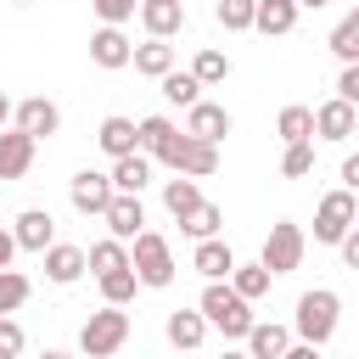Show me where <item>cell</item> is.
I'll return each instance as SVG.
<instances>
[{
  "mask_svg": "<svg viewBox=\"0 0 359 359\" xmlns=\"http://www.w3.org/2000/svg\"><path fill=\"white\" fill-rule=\"evenodd\" d=\"M337 314H342V297H337L331 286H314V292H303V297H297V314H292V331H297V342H314V348H325V342L337 337Z\"/></svg>",
  "mask_w": 359,
  "mask_h": 359,
  "instance_id": "7a4b0ae2",
  "label": "cell"
},
{
  "mask_svg": "<svg viewBox=\"0 0 359 359\" xmlns=\"http://www.w3.org/2000/svg\"><path fill=\"white\" fill-rule=\"evenodd\" d=\"M28 275H17V269H0V314H11V309H22L28 303Z\"/></svg>",
  "mask_w": 359,
  "mask_h": 359,
  "instance_id": "8d00e7d4",
  "label": "cell"
},
{
  "mask_svg": "<svg viewBox=\"0 0 359 359\" xmlns=\"http://www.w3.org/2000/svg\"><path fill=\"white\" fill-rule=\"evenodd\" d=\"M140 22L151 39H174L185 28V0H140Z\"/></svg>",
  "mask_w": 359,
  "mask_h": 359,
  "instance_id": "d6986e66",
  "label": "cell"
},
{
  "mask_svg": "<svg viewBox=\"0 0 359 359\" xmlns=\"http://www.w3.org/2000/svg\"><path fill=\"white\" fill-rule=\"evenodd\" d=\"M202 202H208V196L196 191V180H191V174H174V180L163 185V208H168L174 219H185V213H191V208H202Z\"/></svg>",
  "mask_w": 359,
  "mask_h": 359,
  "instance_id": "484cf974",
  "label": "cell"
},
{
  "mask_svg": "<svg viewBox=\"0 0 359 359\" xmlns=\"http://www.w3.org/2000/svg\"><path fill=\"white\" fill-rule=\"evenodd\" d=\"M17 129L34 135V140H50L62 129V107L45 101V95H28V101H17Z\"/></svg>",
  "mask_w": 359,
  "mask_h": 359,
  "instance_id": "4fadbf2b",
  "label": "cell"
},
{
  "mask_svg": "<svg viewBox=\"0 0 359 359\" xmlns=\"http://www.w3.org/2000/svg\"><path fill=\"white\" fill-rule=\"evenodd\" d=\"M28 348V337H22V325L11 320V314H0V359H17Z\"/></svg>",
  "mask_w": 359,
  "mask_h": 359,
  "instance_id": "f35d334b",
  "label": "cell"
},
{
  "mask_svg": "<svg viewBox=\"0 0 359 359\" xmlns=\"http://www.w3.org/2000/svg\"><path fill=\"white\" fill-rule=\"evenodd\" d=\"M6 118H17V107L6 101V90H0V129H6Z\"/></svg>",
  "mask_w": 359,
  "mask_h": 359,
  "instance_id": "f6af8a7d",
  "label": "cell"
},
{
  "mask_svg": "<svg viewBox=\"0 0 359 359\" xmlns=\"http://www.w3.org/2000/svg\"><path fill=\"white\" fill-rule=\"evenodd\" d=\"M342 185L359 196V151H353V157H342Z\"/></svg>",
  "mask_w": 359,
  "mask_h": 359,
  "instance_id": "b9f144b4",
  "label": "cell"
},
{
  "mask_svg": "<svg viewBox=\"0 0 359 359\" xmlns=\"http://www.w3.org/2000/svg\"><path fill=\"white\" fill-rule=\"evenodd\" d=\"M353 224H359V196H353L348 185H342V191H325V196H320V208H314V241L337 247Z\"/></svg>",
  "mask_w": 359,
  "mask_h": 359,
  "instance_id": "5b68a950",
  "label": "cell"
},
{
  "mask_svg": "<svg viewBox=\"0 0 359 359\" xmlns=\"http://www.w3.org/2000/svg\"><path fill=\"white\" fill-rule=\"evenodd\" d=\"M67 196H73V208L79 213H107L112 208V196H118V185H112V174H101V168H79L73 174V185H67Z\"/></svg>",
  "mask_w": 359,
  "mask_h": 359,
  "instance_id": "ba28073f",
  "label": "cell"
},
{
  "mask_svg": "<svg viewBox=\"0 0 359 359\" xmlns=\"http://www.w3.org/2000/svg\"><path fill=\"white\" fill-rule=\"evenodd\" d=\"M39 359H67V353H56V348H45V353H39Z\"/></svg>",
  "mask_w": 359,
  "mask_h": 359,
  "instance_id": "7dc6e473",
  "label": "cell"
},
{
  "mask_svg": "<svg viewBox=\"0 0 359 359\" xmlns=\"http://www.w3.org/2000/svg\"><path fill=\"white\" fill-rule=\"evenodd\" d=\"M180 230H185L191 241H208V236L224 230V208H219V202H202V208H191V213L180 219Z\"/></svg>",
  "mask_w": 359,
  "mask_h": 359,
  "instance_id": "4316f807",
  "label": "cell"
},
{
  "mask_svg": "<svg viewBox=\"0 0 359 359\" xmlns=\"http://www.w3.org/2000/svg\"><path fill=\"white\" fill-rule=\"evenodd\" d=\"M286 359H320V348H314V342H292V348H286Z\"/></svg>",
  "mask_w": 359,
  "mask_h": 359,
  "instance_id": "ee69618b",
  "label": "cell"
},
{
  "mask_svg": "<svg viewBox=\"0 0 359 359\" xmlns=\"http://www.w3.org/2000/svg\"><path fill=\"white\" fill-rule=\"evenodd\" d=\"M157 84H163V95H168L174 107H196V101H202V79H196V73H180V67H174V73L157 79Z\"/></svg>",
  "mask_w": 359,
  "mask_h": 359,
  "instance_id": "1f68e13d",
  "label": "cell"
},
{
  "mask_svg": "<svg viewBox=\"0 0 359 359\" xmlns=\"http://www.w3.org/2000/svg\"><path fill=\"white\" fill-rule=\"evenodd\" d=\"M39 258H45V280H56V286H73V280L90 269V252L73 247V241H50Z\"/></svg>",
  "mask_w": 359,
  "mask_h": 359,
  "instance_id": "7c38bea8",
  "label": "cell"
},
{
  "mask_svg": "<svg viewBox=\"0 0 359 359\" xmlns=\"http://www.w3.org/2000/svg\"><path fill=\"white\" fill-rule=\"evenodd\" d=\"M286 348H292V331L275 325V320H258V325L247 331V353H252V359H286Z\"/></svg>",
  "mask_w": 359,
  "mask_h": 359,
  "instance_id": "44dd1931",
  "label": "cell"
},
{
  "mask_svg": "<svg viewBox=\"0 0 359 359\" xmlns=\"http://www.w3.org/2000/svg\"><path fill=\"white\" fill-rule=\"evenodd\" d=\"M101 219H107V230H112L118 241H135V236L146 230V208H140V196H129V191H118Z\"/></svg>",
  "mask_w": 359,
  "mask_h": 359,
  "instance_id": "e0dca14e",
  "label": "cell"
},
{
  "mask_svg": "<svg viewBox=\"0 0 359 359\" xmlns=\"http://www.w3.org/2000/svg\"><path fill=\"white\" fill-rule=\"evenodd\" d=\"M191 73L202 79V90H208V84H224V79H230V56L208 45V50H196V62H191Z\"/></svg>",
  "mask_w": 359,
  "mask_h": 359,
  "instance_id": "d6a6232c",
  "label": "cell"
},
{
  "mask_svg": "<svg viewBox=\"0 0 359 359\" xmlns=\"http://www.w3.org/2000/svg\"><path fill=\"white\" fill-rule=\"evenodd\" d=\"M135 292H140V275H135V264H129V269H112V275H101V297H107V303H118V309H123Z\"/></svg>",
  "mask_w": 359,
  "mask_h": 359,
  "instance_id": "e575fe53",
  "label": "cell"
},
{
  "mask_svg": "<svg viewBox=\"0 0 359 359\" xmlns=\"http://www.w3.org/2000/svg\"><path fill=\"white\" fill-rule=\"evenodd\" d=\"M17 6H34V0H17Z\"/></svg>",
  "mask_w": 359,
  "mask_h": 359,
  "instance_id": "681fc988",
  "label": "cell"
},
{
  "mask_svg": "<svg viewBox=\"0 0 359 359\" xmlns=\"http://www.w3.org/2000/svg\"><path fill=\"white\" fill-rule=\"evenodd\" d=\"M95 140H101V151H107V157H129V151H140V123L112 112V118H101Z\"/></svg>",
  "mask_w": 359,
  "mask_h": 359,
  "instance_id": "ffe728a7",
  "label": "cell"
},
{
  "mask_svg": "<svg viewBox=\"0 0 359 359\" xmlns=\"http://www.w3.org/2000/svg\"><path fill=\"white\" fill-rule=\"evenodd\" d=\"M325 45H331V56H337V62H359V6L331 28V39H325Z\"/></svg>",
  "mask_w": 359,
  "mask_h": 359,
  "instance_id": "4dcf8cb0",
  "label": "cell"
},
{
  "mask_svg": "<svg viewBox=\"0 0 359 359\" xmlns=\"http://www.w3.org/2000/svg\"><path fill=\"white\" fill-rule=\"evenodd\" d=\"M129 342V314L118 309V303H107V309H95L84 325H79V348L90 353V359H112L118 348Z\"/></svg>",
  "mask_w": 359,
  "mask_h": 359,
  "instance_id": "3957f363",
  "label": "cell"
},
{
  "mask_svg": "<svg viewBox=\"0 0 359 359\" xmlns=\"http://www.w3.org/2000/svg\"><path fill=\"white\" fill-rule=\"evenodd\" d=\"M163 337H168L180 353L202 348V337H208V314H202V309H174V314L163 320Z\"/></svg>",
  "mask_w": 359,
  "mask_h": 359,
  "instance_id": "ac0fdd59",
  "label": "cell"
},
{
  "mask_svg": "<svg viewBox=\"0 0 359 359\" xmlns=\"http://www.w3.org/2000/svg\"><path fill=\"white\" fill-rule=\"evenodd\" d=\"M129 67L146 73V79H168L174 73V45L168 39H146V45H135V62Z\"/></svg>",
  "mask_w": 359,
  "mask_h": 359,
  "instance_id": "7402d4cb",
  "label": "cell"
},
{
  "mask_svg": "<svg viewBox=\"0 0 359 359\" xmlns=\"http://www.w3.org/2000/svg\"><path fill=\"white\" fill-rule=\"evenodd\" d=\"M219 28H230V34H241V28H252L258 22V0H219Z\"/></svg>",
  "mask_w": 359,
  "mask_h": 359,
  "instance_id": "d590c367",
  "label": "cell"
},
{
  "mask_svg": "<svg viewBox=\"0 0 359 359\" xmlns=\"http://www.w3.org/2000/svg\"><path fill=\"white\" fill-rule=\"evenodd\" d=\"M236 252H230V241L224 236H208V241H196V252H191V269L202 275V280H230L236 275Z\"/></svg>",
  "mask_w": 359,
  "mask_h": 359,
  "instance_id": "8fae6325",
  "label": "cell"
},
{
  "mask_svg": "<svg viewBox=\"0 0 359 359\" xmlns=\"http://www.w3.org/2000/svg\"><path fill=\"white\" fill-rule=\"evenodd\" d=\"M157 163H168L174 174L208 180V174H219V146H213V140H196V135H185V129H180V140H174V146H168Z\"/></svg>",
  "mask_w": 359,
  "mask_h": 359,
  "instance_id": "8992f818",
  "label": "cell"
},
{
  "mask_svg": "<svg viewBox=\"0 0 359 359\" xmlns=\"http://www.w3.org/2000/svg\"><path fill=\"white\" fill-rule=\"evenodd\" d=\"M129 264L140 275V286H174V247L157 236V230H140L129 241Z\"/></svg>",
  "mask_w": 359,
  "mask_h": 359,
  "instance_id": "277c9868",
  "label": "cell"
},
{
  "mask_svg": "<svg viewBox=\"0 0 359 359\" xmlns=\"http://www.w3.org/2000/svg\"><path fill=\"white\" fill-rule=\"evenodd\" d=\"M337 95L359 107V62H342V79H337Z\"/></svg>",
  "mask_w": 359,
  "mask_h": 359,
  "instance_id": "ab89813d",
  "label": "cell"
},
{
  "mask_svg": "<svg viewBox=\"0 0 359 359\" xmlns=\"http://www.w3.org/2000/svg\"><path fill=\"white\" fill-rule=\"evenodd\" d=\"M219 359H252V353H236V348H230V353H219Z\"/></svg>",
  "mask_w": 359,
  "mask_h": 359,
  "instance_id": "bcb514c9",
  "label": "cell"
},
{
  "mask_svg": "<svg viewBox=\"0 0 359 359\" xmlns=\"http://www.w3.org/2000/svg\"><path fill=\"white\" fill-rule=\"evenodd\" d=\"M280 174H286V180H309V174H314V140H292V146L280 151Z\"/></svg>",
  "mask_w": 359,
  "mask_h": 359,
  "instance_id": "836d02e7",
  "label": "cell"
},
{
  "mask_svg": "<svg viewBox=\"0 0 359 359\" xmlns=\"http://www.w3.org/2000/svg\"><path fill=\"white\" fill-rule=\"evenodd\" d=\"M297 6H314V11H320V6H331V0H297Z\"/></svg>",
  "mask_w": 359,
  "mask_h": 359,
  "instance_id": "c3c4849f",
  "label": "cell"
},
{
  "mask_svg": "<svg viewBox=\"0 0 359 359\" xmlns=\"http://www.w3.org/2000/svg\"><path fill=\"white\" fill-rule=\"evenodd\" d=\"M90 269H95V280L112 275V269H129V241H118V236L95 241V247H90Z\"/></svg>",
  "mask_w": 359,
  "mask_h": 359,
  "instance_id": "f1b7e54d",
  "label": "cell"
},
{
  "mask_svg": "<svg viewBox=\"0 0 359 359\" xmlns=\"http://www.w3.org/2000/svg\"><path fill=\"white\" fill-rule=\"evenodd\" d=\"M297 11H303L297 0H258V22L252 28L258 34H292L297 28Z\"/></svg>",
  "mask_w": 359,
  "mask_h": 359,
  "instance_id": "cb8c5ba5",
  "label": "cell"
},
{
  "mask_svg": "<svg viewBox=\"0 0 359 359\" xmlns=\"http://www.w3.org/2000/svg\"><path fill=\"white\" fill-rule=\"evenodd\" d=\"M353 129H359V107H353V101L331 95V101L314 107V135H320V140H348Z\"/></svg>",
  "mask_w": 359,
  "mask_h": 359,
  "instance_id": "30bf717a",
  "label": "cell"
},
{
  "mask_svg": "<svg viewBox=\"0 0 359 359\" xmlns=\"http://www.w3.org/2000/svg\"><path fill=\"white\" fill-rule=\"evenodd\" d=\"M180 140V129H174V118H163V112H151V118H140V151L157 163L168 146Z\"/></svg>",
  "mask_w": 359,
  "mask_h": 359,
  "instance_id": "d4e9b609",
  "label": "cell"
},
{
  "mask_svg": "<svg viewBox=\"0 0 359 359\" xmlns=\"http://www.w3.org/2000/svg\"><path fill=\"white\" fill-rule=\"evenodd\" d=\"M34 151H39L34 135H22V129H0V180H22V174L34 168Z\"/></svg>",
  "mask_w": 359,
  "mask_h": 359,
  "instance_id": "5bb4252c",
  "label": "cell"
},
{
  "mask_svg": "<svg viewBox=\"0 0 359 359\" xmlns=\"http://www.w3.org/2000/svg\"><path fill=\"white\" fill-rule=\"evenodd\" d=\"M275 135H280L286 146H292V140H314V107H280Z\"/></svg>",
  "mask_w": 359,
  "mask_h": 359,
  "instance_id": "83f0119b",
  "label": "cell"
},
{
  "mask_svg": "<svg viewBox=\"0 0 359 359\" xmlns=\"http://www.w3.org/2000/svg\"><path fill=\"white\" fill-rule=\"evenodd\" d=\"M303 247H309V236L292 224V219H280V224H269V236H264V264H269V275H292L297 264H303Z\"/></svg>",
  "mask_w": 359,
  "mask_h": 359,
  "instance_id": "52a82bcc",
  "label": "cell"
},
{
  "mask_svg": "<svg viewBox=\"0 0 359 359\" xmlns=\"http://www.w3.org/2000/svg\"><path fill=\"white\" fill-rule=\"evenodd\" d=\"M90 62H95V67H107V73L129 67V62H135V45H129V34H123V28H112V22H101V28L90 34Z\"/></svg>",
  "mask_w": 359,
  "mask_h": 359,
  "instance_id": "9c48e42d",
  "label": "cell"
},
{
  "mask_svg": "<svg viewBox=\"0 0 359 359\" xmlns=\"http://www.w3.org/2000/svg\"><path fill=\"white\" fill-rule=\"evenodd\" d=\"M269 280H275V275H269V264H264V258H258V264H236V275H230V286H236L247 303H258V297L269 292Z\"/></svg>",
  "mask_w": 359,
  "mask_h": 359,
  "instance_id": "f546056e",
  "label": "cell"
},
{
  "mask_svg": "<svg viewBox=\"0 0 359 359\" xmlns=\"http://www.w3.org/2000/svg\"><path fill=\"white\" fill-rule=\"evenodd\" d=\"M196 309L208 314V325H213V331H224V337H241V342H247V331L258 325V320H252V303H247V297H241L230 280H208Z\"/></svg>",
  "mask_w": 359,
  "mask_h": 359,
  "instance_id": "6da1fadb",
  "label": "cell"
},
{
  "mask_svg": "<svg viewBox=\"0 0 359 359\" xmlns=\"http://www.w3.org/2000/svg\"><path fill=\"white\" fill-rule=\"evenodd\" d=\"M337 247H342V264H348V269H359V224H353V230H348Z\"/></svg>",
  "mask_w": 359,
  "mask_h": 359,
  "instance_id": "60d3db41",
  "label": "cell"
},
{
  "mask_svg": "<svg viewBox=\"0 0 359 359\" xmlns=\"http://www.w3.org/2000/svg\"><path fill=\"white\" fill-rule=\"evenodd\" d=\"M11 236H17V247H22V252H45V247L56 241V219H50L45 208H22V213H17V224H11Z\"/></svg>",
  "mask_w": 359,
  "mask_h": 359,
  "instance_id": "9a60e30c",
  "label": "cell"
},
{
  "mask_svg": "<svg viewBox=\"0 0 359 359\" xmlns=\"http://www.w3.org/2000/svg\"><path fill=\"white\" fill-rule=\"evenodd\" d=\"M146 180H151V157H146V151H129V157H112V185H118V191H129V196H140V191H146Z\"/></svg>",
  "mask_w": 359,
  "mask_h": 359,
  "instance_id": "603a6c76",
  "label": "cell"
},
{
  "mask_svg": "<svg viewBox=\"0 0 359 359\" xmlns=\"http://www.w3.org/2000/svg\"><path fill=\"white\" fill-rule=\"evenodd\" d=\"M11 258H17V236L0 230V269H11Z\"/></svg>",
  "mask_w": 359,
  "mask_h": 359,
  "instance_id": "7bdbcfd3",
  "label": "cell"
},
{
  "mask_svg": "<svg viewBox=\"0 0 359 359\" xmlns=\"http://www.w3.org/2000/svg\"><path fill=\"white\" fill-rule=\"evenodd\" d=\"M185 135H196V140H224L230 135V112L219 107V101H196V107H185Z\"/></svg>",
  "mask_w": 359,
  "mask_h": 359,
  "instance_id": "2e32d148",
  "label": "cell"
},
{
  "mask_svg": "<svg viewBox=\"0 0 359 359\" xmlns=\"http://www.w3.org/2000/svg\"><path fill=\"white\" fill-rule=\"evenodd\" d=\"M90 6H95V17H101V22H112V28H123V22L140 11V0H90Z\"/></svg>",
  "mask_w": 359,
  "mask_h": 359,
  "instance_id": "74e56055",
  "label": "cell"
}]
</instances>
